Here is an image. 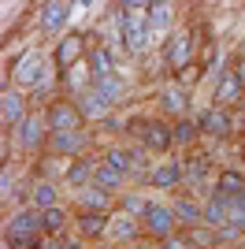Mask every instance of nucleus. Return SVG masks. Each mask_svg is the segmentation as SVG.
Wrapping results in <instances>:
<instances>
[{
	"label": "nucleus",
	"instance_id": "f257e3e1",
	"mask_svg": "<svg viewBox=\"0 0 245 249\" xmlns=\"http://www.w3.org/2000/svg\"><path fill=\"white\" fill-rule=\"evenodd\" d=\"M37 231H41V212H30V208L11 212L4 223V249H34Z\"/></svg>",
	"mask_w": 245,
	"mask_h": 249
},
{
	"label": "nucleus",
	"instance_id": "f03ea898",
	"mask_svg": "<svg viewBox=\"0 0 245 249\" xmlns=\"http://www.w3.org/2000/svg\"><path fill=\"white\" fill-rule=\"evenodd\" d=\"M126 15H122V45L138 56V52L149 49V26H145V15L141 11H149L145 4H126Z\"/></svg>",
	"mask_w": 245,
	"mask_h": 249
},
{
	"label": "nucleus",
	"instance_id": "7ed1b4c3",
	"mask_svg": "<svg viewBox=\"0 0 245 249\" xmlns=\"http://www.w3.org/2000/svg\"><path fill=\"white\" fill-rule=\"evenodd\" d=\"M141 223L153 231L156 238H171V234H175V223H178V219H175V212H171L167 205H149V212H145Z\"/></svg>",
	"mask_w": 245,
	"mask_h": 249
},
{
	"label": "nucleus",
	"instance_id": "20e7f679",
	"mask_svg": "<svg viewBox=\"0 0 245 249\" xmlns=\"http://www.w3.org/2000/svg\"><path fill=\"white\" fill-rule=\"evenodd\" d=\"M45 119H49L52 134H63V130H78L82 112H78V104H52Z\"/></svg>",
	"mask_w": 245,
	"mask_h": 249
},
{
	"label": "nucleus",
	"instance_id": "39448f33",
	"mask_svg": "<svg viewBox=\"0 0 245 249\" xmlns=\"http://www.w3.org/2000/svg\"><path fill=\"white\" fill-rule=\"evenodd\" d=\"M41 71H45V60H41V52H26L19 63H15V78H19V86H37L41 82Z\"/></svg>",
	"mask_w": 245,
	"mask_h": 249
},
{
	"label": "nucleus",
	"instance_id": "423d86ee",
	"mask_svg": "<svg viewBox=\"0 0 245 249\" xmlns=\"http://www.w3.org/2000/svg\"><path fill=\"white\" fill-rule=\"evenodd\" d=\"M45 126H49V119L45 115H26L19 126V149H37L41 145V134H45Z\"/></svg>",
	"mask_w": 245,
	"mask_h": 249
},
{
	"label": "nucleus",
	"instance_id": "0eeeda50",
	"mask_svg": "<svg viewBox=\"0 0 245 249\" xmlns=\"http://www.w3.org/2000/svg\"><path fill=\"white\" fill-rule=\"evenodd\" d=\"M78 112L82 119H108V112H112V104L104 101L97 89H86V93L78 97Z\"/></svg>",
	"mask_w": 245,
	"mask_h": 249
},
{
	"label": "nucleus",
	"instance_id": "6e6552de",
	"mask_svg": "<svg viewBox=\"0 0 245 249\" xmlns=\"http://www.w3.org/2000/svg\"><path fill=\"white\" fill-rule=\"evenodd\" d=\"M78 60H82V37L71 34V37H63L60 49H56V67H60V71H71V67H78Z\"/></svg>",
	"mask_w": 245,
	"mask_h": 249
},
{
	"label": "nucleus",
	"instance_id": "1a4fd4ad",
	"mask_svg": "<svg viewBox=\"0 0 245 249\" xmlns=\"http://www.w3.org/2000/svg\"><path fill=\"white\" fill-rule=\"evenodd\" d=\"M171 212H175V219H178V223H186V227H201L204 223V208L197 205L193 197H178L171 205Z\"/></svg>",
	"mask_w": 245,
	"mask_h": 249
},
{
	"label": "nucleus",
	"instance_id": "9d476101",
	"mask_svg": "<svg viewBox=\"0 0 245 249\" xmlns=\"http://www.w3.org/2000/svg\"><path fill=\"white\" fill-rule=\"evenodd\" d=\"M78 205L86 208V212H104V216H108L112 197H108V190H101V186H82L78 190Z\"/></svg>",
	"mask_w": 245,
	"mask_h": 249
},
{
	"label": "nucleus",
	"instance_id": "9b49d317",
	"mask_svg": "<svg viewBox=\"0 0 245 249\" xmlns=\"http://www.w3.org/2000/svg\"><path fill=\"white\" fill-rule=\"evenodd\" d=\"M26 101H22V93H15V89H4V126H22V119H26Z\"/></svg>",
	"mask_w": 245,
	"mask_h": 249
},
{
	"label": "nucleus",
	"instance_id": "f8f14e48",
	"mask_svg": "<svg viewBox=\"0 0 245 249\" xmlns=\"http://www.w3.org/2000/svg\"><path fill=\"white\" fill-rule=\"evenodd\" d=\"M201 130L212 138H223L230 134V119H227L223 108H208V112H201Z\"/></svg>",
	"mask_w": 245,
	"mask_h": 249
},
{
	"label": "nucleus",
	"instance_id": "ddd939ff",
	"mask_svg": "<svg viewBox=\"0 0 245 249\" xmlns=\"http://www.w3.org/2000/svg\"><path fill=\"white\" fill-rule=\"evenodd\" d=\"M141 142H145V149L167 153V149H171V142H175V134H171L163 123H149V126H145V134H141Z\"/></svg>",
	"mask_w": 245,
	"mask_h": 249
},
{
	"label": "nucleus",
	"instance_id": "4468645a",
	"mask_svg": "<svg viewBox=\"0 0 245 249\" xmlns=\"http://www.w3.org/2000/svg\"><path fill=\"white\" fill-rule=\"evenodd\" d=\"M52 149L63 156H78L86 149V134L82 130H63V134H52Z\"/></svg>",
	"mask_w": 245,
	"mask_h": 249
},
{
	"label": "nucleus",
	"instance_id": "2eb2a0df",
	"mask_svg": "<svg viewBox=\"0 0 245 249\" xmlns=\"http://www.w3.org/2000/svg\"><path fill=\"white\" fill-rule=\"evenodd\" d=\"M227 219H230V205H227V197H223V194H212V201L204 205V223L219 231Z\"/></svg>",
	"mask_w": 245,
	"mask_h": 249
},
{
	"label": "nucleus",
	"instance_id": "dca6fc26",
	"mask_svg": "<svg viewBox=\"0 0 245 249\" xmlns=\"http://www.w3.org/2000/svg\"><path fill=\"white\" fill-rule=\"evenodd\" d=\"M163 112H171V115H182L186 112V104H190V89L186 86H178V82H171L167 89H163Z\"/></svg>",
	"mask_w": 245,
	"mask_h": 249
},
{
	"label": "nucleus",
	"instance_id": "f3484780",
	"mask_svg": "<svg viewBox=\"0 0 245 249\" xmlns=\"http://www.w3.org/2000/svg\"><path fill=\"white\" fill-rule=\"evenodd\" d=\"M122 182H126V171H119V167L112 164H97V171H93V186H101V190H119Z\"/></svg>",
	"mask_w": 245,
	"mask_h": 249
},
{
	"label": "nucleus",
	"instance_id": "a211bd4d",
	"mask_svg": "<svg viewBox=\"0 0 245 249\" xmlns=\"http://www.w3.org/2000/svg\"><path fill=\"white\" fill-rule=\"evenodd\" d=\"M182 178V160H167V164H156L153 175H149V182L153 186H175Z\"/></svg>",
	"mask_w": 245,
	"mask_h": 249
},
{
	"label": "nucleus",
	"instance_id": "6ab92c4d",
	"mask_svg": "<svg viewBox=\"0 0 245 249\" xmlns=\"http://www.w3.org/2000/svg\"><path fill=\"white\" fill-rule=\"evenodd\" d=\"M182 178L193 190L204 186V178H208V156H190V160H182Z\"/></svg>",
	"mask_w": 245,
	"mask_h": 249
},
{
	"label": "nucleus",
	"instance_id": "aec40b11",
	"mask_svg": "<svg viewBox=\"0 0 245 249\" xmlns=\"http://www.w3.org/2000/svg\"><path fill=\"white\" fill-rule=\"evenodd\" d=\"M78 231L86 234V238H101L104 231H112V227H108V216H104V212H82L78 216Z\"/></svg>",
	"mask_w": 245,
	"mask_h": 249
},
{
	"label": "nucleus",
	"instance_id": "412c9836",
	"mask_svg": "<svg viewBox=\"0 0 245 249\" xmlns=\"http://www.w3.org/2000/svg\"><path fill=\"white\" fill-rule=\"evenodd\" d=\"M30 201L37 212H45V208H56V186H52L49 178H41V182H34L30 190Z\"/></svg>",
	"mask_w": 245,
	"mask_h": 249
},
{
	"label": "nucleus",
	"instance_id": "4be33fe9",
	"mask_svg": "<svg viewBox=\"0 0 245 249\" xmlns=\"http://www.w3.org/2000/svg\"><path fill=\"white\" fill-rule=\"evenodd\" d=\"M67 11H71V4H45V8H41V26H45V30H60L63 22H67Z\"/></svg>",
	"mask_w": 245,
	"mask_h": 249
},
{
	"label": "nucleus",
	"instance_id": "5701e85b",
	"mask_svg": "<svg viewBox=\"0 0 245 249\" xmlns=\"http://www.w3.org/2000/svg\"><path fill=\"white\" fill-rule=\"evenodd\" d=\"M186 238L193 242V249H215V246H219V231L208 227V223H201V227L186 231Z\"/></svg>",
	"mask_w": 245,
	"mask_h": 249
},
{
	"label": "nucleus",
	"instance_id": "b1692460",
	"mask_svg": "<svg viewBox=\"0 0 245 249\" xmlns=\"http://www.w3.org/2000/svg\"><path fill=\"white\" fill-rule=\"evenodd\" d=\"M163 56H167L171 67H186V60H190V34H178V37L163 49Z\"/></svg>",
	"mask_w": 245,
	"mask_h": 249
},
{
	"label": "nucleus",
	"instance_id": "393cba45",
	"mask_svg": "<svg viewBox=\"0 0 245 249\" xmlns=\"http://www.w3.org/2000/svg\"><path fill=\"white\" fill-rule=\"evenodd\" d=\"M238 97H242V82H238V74H234V71H223V78H219V89H215V101L234 104Z\"/></svg>",
	"mask_w": 245,
	"mask_h": 249
},
{
	"label": "nucleus",
	"instance_id": "a878e982",
	"mask_svg": "<svg viewBox=\"0 0 245 249\" xmlns=\"http://www.w3.org/2000/svg\"><path fill=\"white\" fill-rule=\"evenodd\" d=\"M93 89H97L108 104H115V101L122 97V82L115 78V74H108V78H93Z\"/></svg>",
	"mask_w": 245,
	"mask_h": 249
},
{
	"label": "nucleus",
	"instance_id": "bb28decb",
	"mask_svg": "<svg viewBox=\"0 0 245 249\" xmlns=\"http://www.w3.org/2000/svg\"><path fill=\"white\" fill-rule=\"evenodd\" d=\"M93 171H97V167H93V160H74V164L67 167V182L82 190V186H86V182L93 178Z\"/></svg>",
	"mask_w": 245,
	"mask_h": 249
},
{
	"label": "nucleus",
	"instance_id": "cd10ccee",
	"mask_svg": "<svg viewBox=\"0 0 245 249\" xmlns=\"http://www.w3.org/2000/svg\"><path fill=\"white\" fill-rule=\"evenodd\" d=\"M63 223H67V216H63V208H60V205L41 212V231H45V234H60Z\"/></svg>",
	"mask_w": 245,
	"mask_h": 249
},
{
	"label": "nucleus",
	"instance_id": "c85d7f7f",
	"mask_svg": "<svg viewBox=\"0 0 245 249\" xmlns=\"http://www.w3.org/2000/svg\"><path fill=\"white\" fill-rule=\"evenodd\" d=\"M89 71H93V78H108V74H112V52L97 49L89 56Z\"/></svg>",
	"mask_w": 245,
	"mask_h": 249
},
{
	"label": "nucleus",
	"instance_id": "c756f323",
	"mask_svg": "<svg viewBox=\"0 0 245 249\" xmlns=\"http://www.w3.org/2000/svg\"><path fill=\"white\" fill-rule=\"evenodd\" d=\"M112 234H115V238H134V234H138V219L126 216V212L112 216Z\"/></svg>",
	"mask_w": 245,
	"mask_h": 249
},
{
	"label": "nucleus",
	"instance_id": "7c9ffc66",
	"mask_svg": "<svg viewBox=\"0 0 245 249\" xmlns=\"http://www.w3.org/2000/svg\"><path fill=\"white\" fill-rule=\"evenodd\" d=\"M245 234V212H234V216L227 219L223 227H219V242H230V238H242Z\"/></svg>",
	"mask_w": 245,
	"mask_h": 249
},
{
	"label": "nucleus",
	"instance_id": "2f4dec72",
	"mask_svg": "<svg viewBox=\"0 0 245 249\" xmlns=\"http://www.w3.org/2000/svg\"><path fill=\"white\" fill-rule=\"evenodd\" d=\"M219 194H223V197H238V194H245V178L238 175V171H227V175L219 178Z\"/></svg>",
	"mask_w": 245,
	"mask_h": 249
},
{
	"label": "nucleus",
	"instance_id": "473e14b6",
	"mask_svg": "<svg viewBox=\"0 0 245 249\" xmlns=\"http://www.w3.org/2000/svg\"><path fill=\"white\" fill-rule=\"evenodd\" d=\"M167 22H171V8H167V4H153V8H149V30L160 34Z\"/></svg>",
	"mask_w": 245,
	"mask_h": 249
},
{
	"label": "nucleus",
	"instance_id": "72a5a7b5",
	"mask_svg": "<svg viewBox=\"0 0 245 249\" xmlns=\"http://www.w3.org/2000/svg\"><path fill=\"white\" fill-rule=\"evenodd\" d=\"M122 212H126V216H141V219H145L149 201H145L141 194H122Z\"/></svg>",
	"mask_w": 245,
	"mask_h": 249
},
{
	"label": "nucleus",
	"instance_id": "f704fd0d",
	"mask_svg": "<svg viewBox=\"0 0 245 249\" xmlns=\"http://www.w3.org/2000/svg\"><path fill=\"white\" fill-rule=\"evenodd\" d=\"M193 138H197V123L193 119H182V123L175 126V142H178V145H190Z\"/></svg>",
	"mask_w": 245,
	"mask_h": 249
},
{
	"label": "nucleus",
	"instance_id": "c9c22d12",
	"mask_svg": "<svg viewBox=\"0 0 245 249\" xmlns=\"http://www.w3.org/2000/svg\"><path fill=\"white\" fill-rule=\"evenodd\" d=\"M15 197V171H11V164H4V201Z\"/></svg>",
	"mask_w": 245,
	"mask_h": 249
},
{
	"label": "nucleus",
	"instance_id": "e433bc0d",
	"mask_svg": "<svg viewBox=\"0 0 245 249\" xmlns=\"http://www.w3.org/2000/svg\"><path fill=\"white\" fill-rule=\"evenodd\" d=\"M163 249H193V242L186 234H171V238H163Z\"/></svg>",
	"mask_w": 245,
	"mask_h": 249
},
{
	"label": "nucleus",
	"instance_id": "4c0bfd02",
	"mask_svg": "<svg viewBox=\"0 0 245 249\" xmlns=\"http://www.w3.org/2000/svg\"><path fill=\"white\" fill-rule=\"evenodd\" d=\"M41 249H56V246H52V242H49V246H41Z\"/></svg>",
	"mask_w": 245,
	"mask_h": 249
},
{
	"label": "nucleus",
	"instance_id": "58836bf2",
	"mask_svg": "<svg viewBox=\"0 0 245 249\" xmlns=\"http://www.w3.org/2000/svg\"><path fill=\"white\" fill-rule=\"evenodd\" d=\"M138 249H153V246H138Z\"/></svg>",
	"mask_w": 245,
	"mask_h": 249
}]
</instances>
